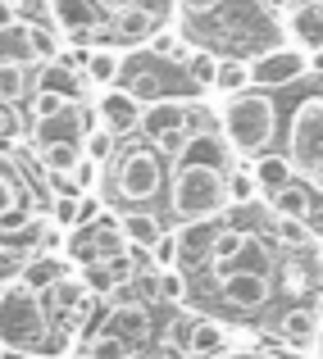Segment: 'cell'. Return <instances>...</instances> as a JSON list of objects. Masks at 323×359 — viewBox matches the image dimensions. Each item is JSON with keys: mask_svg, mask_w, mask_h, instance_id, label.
I'll list each match as a JSON object with an SVG mask.
<instances>
[{"mask_svg": "<svg viewBox=\"0 0 323 359\" xmlns=\"http://www.w3.org/2000/svg\"><path fill=\"white\" fill-rule=\"evenodd\" d=\"M91 114H96V128H105L110 137H132V132H141V118H146V100L137 96L132 87H123V82H114V87H100L96 105H91Z\"/></svg>", "mask_w": 323, "mask_h": 359, "instance_id": "52a82bcc", "label": "cell"}, {"mask_svg": "<svg viewBox=\"0 0 323 359\" xmlns=\"http://www.w3.org/2000/svg\"><path fill=\"white\" fill-rule=\"evenodd\" d=\"M32 91V64H0V100L18 105Z\"/></svg>", "mask_w": 323, "mask_h": 359, "instance_id": "f1b7e54d", "label": "cell"}, {"mask_svg": "<svg viewBox=\"0 0 323 359\" xmlns=\"http://www.w3.org/2000/svg\"><path fill=\"white\" fill-rule=\"evenodd\" d=\"M64 105H69V96H60V91H51V87H37V91H32V123L60 114Z\"/></svg>", "mask_w": 323, "mask_h": 359, "instance_id": "d590c367", "label": "cell"}, {"mask_svg": "<svg viewBox=\"0 0 323 359\" xmlns=\"http://www.w3.org/2000/svg\"><path fill=\"white\" fill-rule=\"evenodd\" d=\"M301 223H305V237H310V245H323V201L310 205Z\"/></svg>", "mask_w": 323, "mask_h": 359, "instance_id": "f35d334b", "label": "cell"}, {"mask_svg": "<svg viewBox=\"0 0 323 359\" xmlns=\"http://www.w3.org/2000/svg\"><path fill=\"white\" fill-rule=\"evenodd\" d=\"M305 69H310V73H323V46H315V50H305Z\"/></svg>", "mask_w": 323, "mask_h": 359, "instance_id": "ee69618b", "label": "cell"}, {"mask_svg": "<svg viewBox=\"0 0 323 359\" xmlns=\"http://www.w3.org/2000/svg\"><path fill=\"white\" fill-rule=\"evenodd\" d=\"M119 232H123V241L132 245V250H150V245L159 241V232H164V223H159V214H146L141 205H132V210H123L119 219Z\"/></svg>", "mask_w": 323, "mask_h": 359, "instance_id": "ffe728a7", "label": "cell"}, {"mask_svg": "<svg viewBox=\"0 0 323 359\" xmlns=\"http://www.w3.org/2000/svg\"><path fill=\"white\" fill-rule=\"evenodd\" d=\"M27 36H32L37 64H41V60H55V55H60V41H55V32H51V27H41V23H27Z\"/></svg>", "mask_w": 323, "mask_h": 359, "instance_id": "74e56055", "label": "cell"}, {"mask_svg": "<svg viewBox=\"0 0 323 359\" xmlns=\"http://www.w3.org/2000/svg\"><path fill=\"white\" fill-rule=\"evenodd\" d=\"M214 287H218V300L237 314H251V309H264L273 296V278L264 273H246V269H223L214 273Z\"/></svg>", "mask_w": 323, "mask_h": 359, "instance_id": "30bf717a", "label": "cell"}, {"mask_svg": "<svg viewBox=\"0 0 323 359\" xmlns=\"http://www.w3.org/2000/svg\"><path fill=\"white\" fill-rule=\"evenodd\" d=\"M173 5L183 18H205L210 9H218V0H173Z\"/></svg>", "mask_w": 323, "mask_h": 359, "instance_id": "ab89813d", "label": "cell"}, {"mask_svg": "<svg viewBox=\"0 0 323 359\" xmlns=\"http://www.w3.org/2000/svg\"><path fill=\"white\" fill-rule=\"evenodd\" d=\"M269 219H273V241H278V250H305L310 245L301 219H287V214H269Z\"/></svg>", "mask_w": 323, "mask_h": 359, "instance_id": "1f68e13d", "label": "cell"}, {"mask_svg": "<svg viewBox=\"0 0 323 359\" xmlns=\"http://www.w3.org/2000/svg\"><path fill=\"white\" fill-rule=\"evenodd\" d=\"M105 332L123 337V341H132V346H141L150 337V309L137 305V300H119V305L105 314Z\"/></svg>", "mask_w": 323, "mask_h": 359, "instance_id": "ac0fdd59", "label": "cell"}, {"mask_svg": "<svg viewBox=\"0 0 323 359\" xmlns=\"http://www.w3.org/2000/svg\"><path fill=\"white\" fill-rule=\"evenodd\" d=\"M150 264L155 269H178V232H159V241L150 245Z\"/></svg>", "mask_w": 323, "mask_h": 359, "instance_id": "8d00e7d4", "label": "cell"}, {"mask_svg": "<svg viewBox=\"0 0 323 359\" xmlns=\"http://www.w3.org/2000/svg\"><path fill=\"white\" fill-rule=\"evenodd\" d=\"M214 359H278V355L260 351V346H237V351H223V355H214Z\"/></svg>", "mask_w": 323, "mask_h": 359, "instance_id": "b9f144b4", "label": "cell"}, {"mask_svg": "<svg viewBox=\"0 0 323 359\" xmlns=\"http://www.w3.org/2000/svg\"><path fill=\"white\" fill-rule=\"evenodd\" d=\"M223 187H228V205H255L260 201V182H255V173L242 168V164H232L223 173Z\"/></svg>", "mask_w": 323, "mask_h": 359, "instance_id": "f546056e", "label": "cell"}, {"mask_svg": "<svg viewBox=\"0 0 323 359\" xmlns=\"http://www.w3.org/2000/svg\"><path fill=\"white\" fill-rule=\"evenodd\" d=\"M18 137V118H14V105L0 100V141H14Z\"/></svg>", "mask_w": 323, "mask_h": 359, "instance_id": "60d3db41", "label": "cell"}, {"mask_svg": "<svg viewBox=\"0 0 323 359\" xmlns=\"http://www.w3.org/2000/svg\"><path fill=\"white\" fill-rule=\"evenodd\" d=\"M228 351V327L214 318H192V337H187V359H214Z\"/></svg>", "mask_w": 323, "mask_h": 359, "instance_id": "44dd1931", "label": "cell"}, {"mask_svg": "<svg viewBox=\"0 0 323 359\" xmlns=\"http://www.w3.org/2000/svg\"><path fill=\"white\" fill-rule=\"evenodd\" d=\"M114 177V196L123 205H150L159 191H164L169 177V155L155 146V141H137V146H123L110 164Z\"/></svg>", "mask_w": 323, "mask_h": 359, "instance_id": "277c9868", "label": "cell"}, {"mask_svg": "<svg viewBox=\"0 0 323 359\" xmlns=\"http://www.w3.org/2000/svg\"><path fill=\"white\" fill-rule=\"evenodd\" d=\"M228 269H246V273H264V278H273V273H278V241L260 237V232H242V245H237V255H232ZM218 273H223V269H218Z\"/></svg>", "mask_w": 323, "mask_h": 359, "instance_id": "2e32d148", "label": "cell"}, {"mask_svg": "<svg viewBox=\"0 0 323 359\" xmlns=\"http://www.w3.org/2000/svg\"><path fill=\"white\" fill-rule=\"evenodd\" d=\"M5 23H18V5H9V0H0V27Z\"/></svg>", "mask_w": 323, "mask_h": 359, "instance_id": "f6af8a7d", "label": "cell"}, {"mask_svg": "<svg viewBox=\"0 0 323 359\" xmlns=\"http://www.w3.org/2000/svg\"><path fill=\"white\" fill-rule=\"evenodd\" d=\"M73 273V259L64 250H32L23 264H18V282H27L32 291H46L51 282L69 278Z\"/></svg>", "mask_w": 323, "mask_h": 359, "instance_id": "9a60e30c", "label": "cell"}, {"mask_svg": "<svg viewBox=\"0 0 323 359\" xmlns=\"http://www.w3.org/2000/svg\"><path fill=\"white\" fill-rule=\"evenodd\" d=\"M251 173H255V182H260V196H273L278 187H287L291 177H296V168H291L287 155L260 150V155H255V164H251Z\"/></svg>", "mask_w": 323, "mask_h": 359, "instance_id": "7402d4cb", "label": "cell"}, {"mask_svg": "<svg viewBox=\"0 0 323 359\" xmlns=\"http://www.w3.org/2000/svg\"><path fill=\"white\" fill-rule=\"evenodd\" d=\"M282 27H287L291 46H301V50L323 46V0H296V5L282 14Z\"/></svg>", "mask_w": 323, "mask_h": 359, "instance_id": "5bb4252c", "label": "cell"}, {"mask_svg": "<svg viewBox=\"0 0 323 359\" xmlns=\"http://www.w3.org/2000/svg\"><path fill=\"white\" fill-rule=\"evenodd\" d=\"M310 205H315V191H310V182H296V177L269 196V214H287V219H305Z\"/></svg>", "mask_w": 323, "mask_h": 359, "instance_id": "d4e9b609", "label": "cell"}, {"mask_svg": "<svg viewBox=\"0 0 323 359\" xmlns=\"http://www.w3.org/2000/svg\"><path fill=\"white\" fill-rule=\"evenodd\" d=\"M155 296L169 300V305H183L187 300V273L183 269H159L155 273Z\"/></svg>", "mask_w": 323, "mask_h": 359, "instance_id": "836d02e7", "label": "cell"}, {"mask_svg": "<svg viewBox=\"0 0 323 359\" xmlns=\"http://www.w3.org/2000/svg\"><path fill=\"white\" fill-rule=\"evenodd\" d=\"M282 155L291 159V168H310L315 159H323V96H305L296 109H291L287 123V150Z\"/></svg>", "mask_w": 323, "mask_h": 359, "instance_id": "5b68a950", "label": "cell"}, {"mask_svg": "<svg viewBox=\"0 0 323 359\" xmlns=\"http://www.w3.org/2000/svg\"><path fill=\"white\" fill-rule=\"evenodd\" d=\"M46 9H51V27L60 36H91L110 18L100 0H46Z\"/></svg>", "mask_w": 323, "mask_h": 359, "instance_id": "8fae6325", "label": "cell"}, {"mask_svg": "<svg viewBox=\"0 0 323 359\" xmlns=\"http://www.w3.org/2000/svg\"><path fill=\"white\" fill-rule=\"evenodd\" d=\"M218 132H223L228 150L232 155L255 159L260 150H269L273 132H278V109L264 91H237V96H223V109H218Z\"/></svg>", "mask_w": 323, "mask_h": 359, "instance_id": "3957f363", "label": "cell"}, {"mask_svg": "<svg viewBox=\"0 0 323 359\" xmlns=\"http://www.w3.org/2000/svg\"><path fill=\"white\" fill-rule=\"evenodd\" d=\"M82 359H137V346L114 337V332H96L87 341V351H82Z\"/></svg>", "mask_w": 323, "mask_h": 359, "instance_id": "4dcf8cb0", "label": "cell"}, {"mask_svg": "<svg viewBox=\"0 0 323 359\" xmlns=\"http://www.w3.org/2000/svg\"><path fill=\"white\" fill-rule=\"evenodd\" d=\"M251 64V87L260 91H278V87H291V82L305 78V50L301 46H273V50H260Z\"/></svg>", "mask_w": 323, "mask_h": 359, "instance_id": "9c48e42d", "label": "cell"}, {"mask_svg": "<svg viewBox=\"0 0 323 359\" xmlns=\"http://www.w3.org/2000/svg\"><path fill=\"white\" fill-rule=\"evenodd\" d=\"M114 150H119V137H110L105 128H87V137H82V155L87 159H96L100 168L114 159Z\"/></svg>", "mask_w": 323, "mask_h": 359, "instance_id": "d6a6232c", "label": "cell"}, {"mask_svg": "<svg viewBox=\"0 0 323 359\" xmlns=\"http://www.w3.org/2000/svg\"><path fill=\"white\" fill-rule=\"evenodd\" d=\"M18 205H37L32 201V187H27L23 168L9 164V159H0V219H5L9 210H18Z\"/></svg>", "mask_w": 323, "mask_h": 359, "instance_id": "603a6c76", "label": "cell"}, {"mask_svg": "<svg viewBox=\"0 0 323 359\" xmlns=\"http://www.w3.org/2000/svg\"><path fill=\"white\" fill-rule=\"evenodd\" d=\"M64 341L69 337L55 332L51 314L41 305V291H32L18 278L0 282V351L5 355H51Z\"/></svg>", "mask_w": 323, "mask_h": 359, "instance_id": "6da1fadb", "label": "cell"}, {"mask_svg": "<svg viewBox=\"0 0 323 359\" xmlns=\"http://www.w3.org/2000/svg\"><path fill=\"white\" fill-rule=\"evenodd\" d=\"M60 250L73 259V269H82V264L123 255V250H128V241H123V232H119V223H114V219H91V223H82V228H69V237H64Z\"/></svg>", "mask_w": 323, "mask_h": 359, "instance_id": "8992f818", "label": "cell"}, {"mask_svg": "<svg viewBox=\"0 0 323 359\" xmlns=\"http://www.w3.org/2000/svg\"><path fill=\"white\" fill-rule=\"evenodd\" d=\"M0 64H37L32 36H27V18L0 27Z\"/></svg>", "mask_w": 323, "mask_h": 359, "instance_id": "cb8c5ba5", "label": "cell"}, {"mask_svg": "<svg viewBox=\"0 0 323 359\" xmlns=\"http://www.w3.org/2000/svg\"><path fill=\"white\" fill-rule=\"evenodd\" d=\"M87 282L78 278V269L69 273V278H60V282H51V287L41 291V305H46V314H51V323H55V332H64V337H73V332H82V323L78 318L87 314Z\"/></svg>", "mask_w": 323, "mask_h": 359, "instance_id": "ba28073f", "label": "cell"}, {"mask_svg": "<svg viewBox=\"0 0 323 359\" xmlns=\"http://www.w3.org/2000/svg\"><path fill=\"white\" fill-rule=\"evenodd\" d=\"M51 223H60L64 232L78 228V196L73 191H55L51 196Z\"/></svg>", "mask_w": 323, "mask_h": 359, "instance_id": "e575fe53", "label": "cell"}, {"mask_svg": "<svg viewBox=\"0 0 323 359\" xmlns=\"http://www.w3.org/2000/svg\"><path fill=\"white\" fill-rule=\"evenodd\" d=\"M319 327H323V314H319L315 305H291L287 314L278 318V337L287 346H296V351H315Z\"/></svg>", "mask_w": 323, "mask_h": 359, "instance_id": "e0dca14e", "label": "cell"}, {"mask_svg": "<svg viewBox=\"0 0 323 359\" xmlns=\"http://www.w3.org/2000/svg\"><path fill=\"white\" fill-rule=\"evenodd\" d=\"M223 164H210V159H187L178 155L173 173H169V214L183 223H205V219H218L228 205V187H223Z\"/></svg>", "mask_w": 323, "mask_h": 359, "instance_id": "7a4b0ae2", "label": "cell"}, {"mask_svg": "<svg viewBox=\"0 0 323 359\" xmlns=\"http://www.w3.org/2000/svg\"><path fill=\"white\" fill-rule=\"evenodd\" d=\"M82 78H87V87H114L119 82V69H123V50L119 46H91V50H82Z\"/></svg>", "mask_w": 323, "mask_h": 359, "instance_id": "d6986e66", "label": "cell"}, {"mask_svg": "<svg viewBox=\"0 0 323 359\" xmlns=\"http://www.w3.org/2000/svg\"><path fill=\"white\" fill-rule=\"evenodd\" d=\"M315 264H319V278H323V250H319V259H315Z\"/></svg>", "mask_w": 323, "mask_h": 359, "instance_id": "7dc6e473", "label": "cell"}, {"mask_svg": "<svg viewBox=\"0 0 323 359\" xmlns=\"http://www.w3.org/2000/svg\"><path fill=\"white\" fill-rule=\"evenodd\" d=\"M264 5H269V9H273V14H287V9H291V5H296V0H264Z\"/></svg>", "mask_w": 323, "mask_h": 359, "instance_id": "bcb514c9", "label": "cell"}, {"mask_svg": "<svg viewBox=\"0 0 323 359\" xmlns=\"http://www.w3.org/2000/svg\"><path fill=\"white\" fill-rule=\"evenodd\" d=\"M87 128H96V114H91L82 100H69L60 114L32 123V150L37 146H55V141H82V137H87Z\"/></svg>", "mask_w": 323, "mask_h": 359, "instance_id": "7c38bea8", "label": "cell"}, {"mask_svg": "<svg viewBox=\"0 0 323 359\" xmlns=\"http://www.w3.org/2000/svg\"><path fill=\"white\" fill-rule=\"evenodd\" d=\"M9 5H18V9H23V5H27V0H9Z\"/></svg>", "mask_w": 323, "mask_h": 359, "instance_id": "c3c4849f", "label": "cell"}, {"mask_svg": "<svg viewBox=\"0 0 323 359\" xmlns=\"http://www.w3.org/2000/svg\"><path fill=\"white\" fill-rule=\"evenodd\" d=\"M105 27L114 32V46L128 50V46H141V41H150V36L159 32V18H155V9H146V5L132 0V5H123V9H110Z\"/></svg>", "mask_w": 323, "mask_h": 359, "instance_id": "4fadbf2b", "label": "cell"}, {"mask_svg": "<svg viewBox=\"0 0 323 359\" xmlns=\"http://www.w3.org/2000/svg\"><path fill=\"white\" fill-rule=\"evenodd\" d=\"M301 177L310 182V191H323V159H315L310 168H301Z\"/></svg>", "mask_w": 323, "mask_h": 359, "instance_id": "7bdbcfd3", "label": "cell"}, {"mask_svg": "<svg viewBox=\"0 0 323 359\" xmlns=\"http://www.w3.org/2000/svg\"><path fill=\"white\" fill-rule=\"evenodd\" d=\"M37 164L46 173H73L82 164V141H55V146H37Z\"/></svg>", "mask_w": 323, "mask_h": 359, "instance_id": "484cf974", "label": "cell"}, {"mask_svg": "<svg viewBox=\"0 0 323 359\" xmlns=\"http://www.w3.org/2000/svg\"><path fill=\"white\" fill-rule=\"evenodd\" d=\"M210 91H218V96L251 91V64H246V60H218V73H214Z\"/></svg>", "mask_w": 323, "mask_h": 359, "instance_id": "83f0119b", "label": "cell"}, {"mask_svg": "<svg viewBox=\"0 0 323 359\" xmlns=\"http://www.w3.org/2000/svg\"><path fill=\"white\" fill-rule=\"evenodd\" d=\"M183 73L192 78V87H196V91H210V82H214V73H218V55H214V50H205V46H187V55H183Z\"/></svg>", "mask_w": 323, "mask_h": 359, "instance_id": "4316f807", "label": "cell"}]
</instances>
